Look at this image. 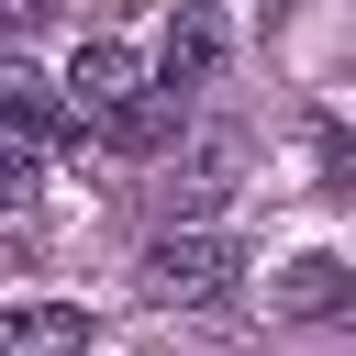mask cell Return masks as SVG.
<instances>
[{
  "label": "cell",
  "mask_w": 356,
  "mask_h": 356,
  "mask_svg": "<svg viewBox=\"0 0 356 356\" xmlns=\"http://www.w3.org/2000/svg\"><path fill=\"white\" fill-rule=\"evenodd\" d=\"M67 111H78V134H100V145H122V156H145L156 134H167V78L134 56V44H78L67 56Z\"/></svg>",
  "instance_id": "obj_1"
},
{
  "label": "cell",
  "mask_w": 356,
  "mask_h": 356,
  "mask_svg": "<svg viewBox=\"0 0 356 356\" xmlns=\"http://www.w3.org/2000/svg\"><path fill=\"white\" fill-rule=\"evenodd\" d=\"M222 167H234V145L211 134V145H189V156H178L167 178H156V200H167V211H200V200H222V189H234Z\"/></svg>",
  "instance_id": "obj_5"
},
{
  "label": "cell",
  "mask_w": 356,
  "mask_h": 356,
  "mask_svg": "<svg viewBox=\"0 0 356 356\" xmlns=\"http://www.w3.org/2000/svg\"><path fill=\"white\" fill-rule=\"evenodd\" d=\"M234 267H245V256H234L211 222H167V234L134 256V289H145V300H167V312H200V300H222V289H234Z\"/></svg>",
  "instance_id": "obj_2"
},
{
  "label": "cell",
  "mask_w": 356,
  "mask_h": 356,
  "mask_svg": "<svg viewBox=\"0 0 356 356\" xmlns=\"http://www.w3.org/2000/svg\"><path fill=\"white\" fill-rule=\"evenodd\" d=\"M345 334H356V300H345Z\"/></svg>",
  "instance_id": "obj_7"
},
{
  "label": "cell",
  "mask_w": 356,
  "mask_h": 356,
  "mask_svg": "<svg viewBox=\"0 0 356 356\" xmlns=\"http://www.w3.org/2000/svg\"><path fill=\"white\" fill-rule=\"evenodd\" d=\"M67 345H89V312H67V300L0 312V356H67Z\"/></svg>",
  "instance_id": "obj_4"
},
{
  "label": "cell",
  "mask_w": 356,
  "mask_h": 356,
  "mask_svg": "<svg viewBox=\"0 0 356 356\" xmlns=\"http://www.w3.org/2000/svg\"><path fill=\"white\" fill-rule=\"evenodd\" d=\"M211 67H222V11H211V0H189V11L167 22L156 78H167V100H189V89H211Z\"/></svg>",
  "instance_id": "obj_3"
},
{
  "label": "cell",
  "mask_w": 356,
  "mask_h": 356,
  "mask_svg": "<svg viewBox=\"0 0 356 356\" xmlns=\"http://www.w3.org/2000/svg\"><path fill=\"white\" fill-rule=\"evenodd\" d=\"M345 300H356V289H345V267H334V256H300V267H289V289H278V312H345Z\"/></svg>",
  "instance_id": "obj_6"
}]
</instances>
